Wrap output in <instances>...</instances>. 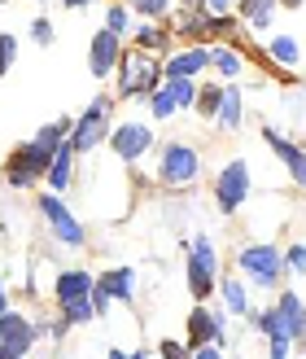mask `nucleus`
Returning a JSON list of instances; mask_svg holds the SVG:
<instances>
[{"instance_id": "c756f323", "label": "nucleus", "mask_w": 306, "mask_h": 359, "mask_svg": "<svg viewBox=\"0 0 306 359\" xmlns=\"http://www.w3.org/2000/svg\"><path fill=\"white\" fill-rule=\"evenodd\" d=\"M13 57H18V40H13V35L5 31V35H0V79L9 75V66H13Z\"/></svg>"}, {"instance_id": "ea45409f", "label": "nucleus", "mask_w": 306, "mask_h": 359, "mask_svg": "<svg viewBox=\"0 0 306 359\" xmlns=\"http://www.w3.org/2000/svg\"><path fill=\"white\" fill-rule=\"evenodd\" d=\"M66 9H88V5H97V0H62Z\"/></svg>"}, {"instance_id": "c85d7f7f", "label": "nucleus", "mask_w": 306, "mask_h": 359, "mask_svg": "<svg viewBox=\"0 0 306 359\" xmlns=\"http://www.w3.org/2000/svg\"><path fill=\"white\" fill-rule=\"evenodd\" d=\"M162 44H167V35L158 27H145V22L136 27V48H162Z\"/></svg>"}, {"instance_id": "2f4dec72", "label": "nucleus", "mask_w": 306, "mask_h": 359, "mask_svg": "<svg viewBox=\"0 0 306 359\" xmlns=\"http://www.w3.org/2000/svg\"><path fill=\"white\" fill-rule=\"evenodd\" d=\"M132 5L145 13V18H162V13L171 9V0H132Z\"/></svg>"}, {"instance_id": "a211bd4d", "label": "nucleus", "mask_w": 306, "mask_h": 359, "mask_svg": "<svg viewBox=\"0 0 306 359\" xmlns=\"http://www.w3.org/2000/svg\"><path fill=\"white\" fill-rule=\"evenodd\" d=\"M219 128H241V93L237 88H223V105H219Z\"/></svg>"}, {"instance_id": "0eeeda50", "label": "nucleus", "mask_w": 306, "mask_h": 359, "mask_svg": "<svg viewBox=\"0 0 306 359\" xmlns=\"http://www.w3.org/2000/svg\"><path fill=\"white\" fill-rule=\"evenodd\" d=\"M162 180L167 184H193L197 180V149L193 145H179V140H171L167 149H162Z\"/></svg>"}, {"instance_id": "cd10ccee", "label": "nucleus", "mask_w": 306, "mask_h": 359, "mask_svg": "<svg viewBox=\"0 0 306 359\" xmlns=\"http://www.w3.org/2000/svg\"><path fill=\"white\" fill-rule=\"evenodd\" d=\"M167 83L175 88L179 110H193V105H197V83H193V79H167Z\"/></svg>"}, {"instance_id": "4468645a", "label": "nucleus", "mask_w": 306, "mask_h": 359, "mask_svg": "<svg viewBox=\"0 0 306 359\" xmlns=\"http://www.w3.org/2000/svg\"><path fill=\"white\" fill-rule=\"evenodd\" d=\"M206 66H210V48H184V53H175V57L167 62L162 75L167 79H193V75H202Z\"/></svg>"}, {"instance_id": "2eb2a0df", "label": "nucleus", "mask_w": 306, "mask_h": 359, "mask_svg": "<svg viewBox=\"0 0 306 359\" xmlns=\"http://www.w3.org/2000/svg\"><path fill=\"white\" fill-rule=\"evenodd\" d=\"M276 311H280V320H284V329H289V337H306V307H302V298H298L293 290L280 294Z\"/></svg>"}, {"instance_id": "20e7f679", "label": "nucleus", "mask_w": 306, "mask_h": 359, "mask_svg": "<svg viewBox=\"0 0 306 359\" xmlns=\"http://www.w3.org/2000/svg\"><path fill=\"white\" fill-rule=\"evenodd\" d=\"M35 337H40V329H35L27 316H18V311L0 316V359H27Z\"/></svg>"}, {"instance_id": "b1692460", "label": "nucleus", "mask_w": 306, "mask_h": 359, "mask_svg": "<svg viewBox=\"0 0 306 359\" xmlns=\"http://www.w3.org/2000/svg\"><path fill=\"white\" fill-rule=\"evenodd\" d=\"M254 329H258V333H267L272 342H276V337H289V329H284V320H280V311H276V307H272V311H258V316H254Z\"/></svg>"}, {"instance_id": "f8f14e48", "label": "nucleus", "mask_w": 306, "mask_h": 359, "mask_svg": "<svg viewBox=\"0 0 306 359\" xmlns=\"http://www.w3.org/2000/svg\"><path fill=\"white\" fill-rule=\"evenodd\" d=\"M132 280H136V272H132V267H118V272H105V276L97 280V290H92V302H97V311H105V307H110V298H123V302H132Z\"/></svg>"}, {"instance_id": "6e6552de", "label": "nucleus", "mask_w": 306, "mask_h": 359, "mask_svg": "<svg viewBox=\"0 0 306 359\" xmlns=\"http://www.w3.org/2000/svg\"><path fill=\"white\" fill-rule=\"evenodd\" d=\"M40 210H44V219H48V228H53V232H57V241H62V245H75V250L83 245V224H79L75 215H70V210H66L53 193H44V197H40Z\"/></svg>"}, {"instance_id": "5701e85b", "label": "nucleus", "mask_w": 306, "mask_h": 359, "mask_svg": "<svg viewBox=\"0 0 306 359\" xmlns=\"http://www.w3.org/2000/svg\"><path fill=\"white\" fill-rule=\"evenodd\" d=\"M219 290H223V302H228V311H237V316H249V298H245V285H241V280H223Z\"/></svg>"}, {"instance_id": "39448f33", "label": "nucleus", "mask_w": 306, "mask_h": 359, "mask_svg": "<svg viewBox=\"0 0 306 359\" xmlns=\"http://www.w3.org/2000/svg\"><path fill=\"white\" fill-rule=\"evenodd\" d=\"M118 70H123V79H118V93L123 97H140V93H158V66L145 57V48H136V53H127V57L118 62Z\"/></svg>"}, {"instance_id": "473e14b6", "label": "nucleus", "mask_w": 306, "mask_h": 359, "mask_svg": "<svg viewBox=\"0 0 306 359\" xmlns=\"http://www.w3.org/2000/svg\"><path fill=\"white\" fill-rule=\"evenodd\" d=\"M31 35H35V44H53V22H48V18H35Z\"/></svg>"}, {"instance_id": "58836bf2", "label": "nucleus", "mask_w": 306, "mask_h": 359, "mask_svg": "<svg viewBox=\"0 0 306 359\" xmlns=\"http://www.w3.org/2000/svg\"><path fill=\"white\" fill-rule=\"evenodd\" d=\"M110 359H145V351H110Z\"/></svg>"}, {"instance_id": "f03ea898", "label": "nucleus", "mask_w": 306, "mask_h": 359, "mask_svg": "<svg viewBox=\"0 0 306 359\" xmlns=\"http://www.w3.org/2000/svg\"><path fill=\"white\" fill-rule=\"evenodd\" d=\"M110 110L114 105L105 101V97H97L88 110L75 118V128H70V145H75V154H88V149H97L105 136H110Z\"/></svg>"}, {"instance_id": "aec40b11", "label": "nucleus", "mask_w": 306, "mask_h": 359, "mask_svg": "<svg viewBox=\"0 0 306 359\" xmlns=\"http://www.w3.org/2000/svg\"><path fill=\"white\" fill-rule=\"evenodd\" d=\"M188 290H193L197 298H210V294H214V272L188 259Z\"/></svg>"}, {"instance_id": "ddd939ff", "label": "nucleus", "mask_w": 306, "mask_h": 359, "mask_svg": "<svg viewBox=\"0 0 306 359\" xmlns=\"http://www.w3.org/2000/svg\"><path fill=\"white\" fill-rule=\"evenodd\" d=\"M263 136H267V145L276 149V158H280V163L289 167V175H293V184H302V189H306V154H302L298 145H289V140H284L280 132H272V128H267Z\"/></svg>"}, {"instance_id": "c9c22d12", "label": "nucleus", "mask_w": 306, "mask_h": 359, "mask_svg": "<svg viewBox=\"0 0 306 359\" xmlns=\"http://www.w3.org/2000/svg\"><path fill=\"white\" fill-rule=\"evenodd\" d=\"M289 342H293V337H276V342H272V355H267V359H289Z\"/></svg>"}, {"instance_id": "412c9836", "label": "nucleus", "mask_w": 306, "mask_h": 359, "mask_svg": "<svg viewBox=\"0 0 306 359\" xmlns=\"http://www.w3.org/2000/svg\"><path fill=\"white\" fill-rule=\"evenodd\" d=\"M101 311H97V302H92V294L88 298H75V302H66V325H88V320H97Z\"/></svg>"}, {"instance_id": "e433bc0d", "label": "nucleus", "mask_w": 306, "mask_h": 359, "mask_svg": "<svg viewBox=\"0 0 306 359\" xmlns=\"http://www.w3.org/2000/svg\"><path fill=\"white\" fill-rule=\"evenodd\" d=\"M202 5H206V9H210L214 18H223V13L232 9V0H202Z\"/></svg>"}, {"instance_id": "79ce46f5", "label": "nucleus", "mask_w": 306, "mask_h": 359, "mask_svg": "<svg viewBox=\"0 0 306 359\" xmlns=\"http://www.w3.org/2000/svg\"><path fill=\"white\" fill-rule=\"evenodd\" d=\"M280 5H284V9H302V0H280Z\"/></svg>"}, {"instance_id": "72a5a7b5", "label": "nucleus", "mask_w": 306, "mask_h": 359, "mask_svg": "<svg viewBox=\"0 0 306 359\" xmlns=\"http://www.w3.org/2000/svg\"><path fill=\"white\" fill-rule=\"evenodd\" d=\"M284 263H289L293 272H306V245H289V255H284Z\"/></svg>"}, {"instance_id": "f257e3e1", "label": "nucleus", "mask_w": 306, "mask_h": 359, "mask_svg": "<svg viewBox=\"0 0 306 359\" xmlns=\"http://www.w3.org/2000/svg\"><path fill=\"white\" fill-rule=\"evenodd\" d=\"M237 263H241V272H249V280L258 290H276L280 276H284V255L276 245H245L237 255Z\"/></svg>"}, {"instance_id": "37998d69", "label": "nucleus", "mask_w": 306, "mask_h": 359, "mask_svg": "<svg viewBox=\"0 0 306 359\" xmlns=\"http://www.w3.org/2000/svg\"><path fill=\"white\" fill-rule=\"evenodd\" d=\"M245 5H254V0H241V9H245Z\"/></svg>"}, {"instance_id": "f3484780", "label": "nucleus", "mask_w": 306, "mask_h": 359, "mask_svg": "<svg viewBox=\"0 0 306 359\" xmlns=\"http://www.w3.org/2000/svg\"><path fill=\"white\" fill-rule=\"evenodd\" d=\"M70 167H75V145L66 140V145L53 154V167H48V184L57 189V193H62V189H70Z\"/></svg>"}, {"instance_id": "a19ab883", "label": "nucleus", "mask_w": 306, "mask_h": 359, "mask_svg": "<svg viewBox=\"0 0 306 359\" xmlns=\"http://www.w3.org/2000/svg\"><path fill=\"white\" fill-rule=\"evenodd\" d=\"M5 311H9V290L0 285V316H5Z\"/></svg>"}, {"instance_id": "bb28decb", "label": "nucleus", "mask_w": 306, "mask_h": 359, "mask_svg": "<svg viewBox=\"0 0 306 359\" xmlns=\"http://www.w3.org/2000/svg\"><path fill=\"white\" fill-rule=\"evenodd\" d=\"M241 13L249 18V27H267V22H272V13H276V0H254V5H245Z\"/></svg>"}, {"instance_id": "9b49d317", "label": "nucleus", "mask_w": 306, "mask_h": 359, "mask_svg": "<svg viewBox=\"0 0 306 359\" xmlns=\"http://www.w3.org/2000/svg\"><path fill=\"white\" fill-rule=\"evenodd\" d=\"M188 346H223V316L219 311H206V307H197L188 316Z\"/></svg>"}, {"instance_id": "7ed1b4c3", "label": "nucleus", "mask_w": 306, "mask_h": 359, "mask_svg": "<svg viewBox=\"0 0 306 359\" xmlns=\"http://www.w3.org/2000/svg\"><path fill=\"white\" fill-rule=\"evenodd\" d=\"M48 167H53V154H44L40 145H18L13 154H9V163H5V180L13 189H31L35 180H44L48 175Z\"/></svg>"}, {"instance_id": "4c0bfd02", "label": "nucleus", "mask_w": 306, "mask_h": 359, "mask_svg": "<svg viewBox=\"0 0 306 359\" xmlns=\"http://www.w3.org/2000/svg\"><path fill=\"white\" fill-rule=\"evenodd\" d=\"M193 359H223V355H219V346H197Z\"/></svg>"}, {"instance_id": "4be33fe9", "label": "nucleus", "mask_w": 306, "mask_h": 359, "mask_svg": "<svg viewBox=\"0 0 306 359\" xmlns=\"http://www.w3.org/2000/svg\"><path fill=\"white\" fill-rule=\"evenodd\" d=\"M149 97H153V118H171V114L179 110V97H175L171 83H162L158 93H149Z\"/></svg>"}, {"instance_id": "9d476101", "label": "nucleus", "mask_w": 306, "mask_h": 359, "mask_svg": "<svg viewBox=\"0 0 306 359\" xmlns=\"http://www.w3.org/2000/svg\"><path fill=\"white\" fill-rule=\"evenodd\" d=\"M110 145H114V154L123 158V163H136V158H145V154H149L153 132L145 128V123H123V128H114Z\"/></svg>"}, {"instance_id": "423d86ee", "label": "nucleus", "mask_w": 306, "mask_h": 359, "mask_svg": "<svg viewBox=\"0 0 306 359\" xmlns=\"http://www.w3.org/2000/svg\"><path fill=\"white\" fill-rule=\"evenodd\" d=\"M245 197H249V167L237 158V163H228V167L219 171V180H214V202H219L223 215H232V210L245 202Z\"/></svg>"}, {"instance_id": "6ab92c4d", "label": "nucleus", "mask_w": 306, "mask_h": 359, "mask_svg": "<svg viewBox=\"0 0 306 359\" xmlns=\"http://www.w3.org/2000/svg\"><path fill=\"white\" fill-rule=\"evenodd\" d=\"M219 105H223V88H214V83L197 88V105H193L197 114H206V118H219Z\"/></svg>"}, {"instance_id": "a878e982", "label": "nucleus", "mask_w": 306, "mask_h": 359, "mask_svg": "<svg viewBox=\"0 0 306 359\" xmlns=\"http://www.w3.org/2000/svg\"><path fill=\"white\" fill-rule=\"evenodd\" d=\"M272 57L280 66H298V44H293V35H276L272 40Z\"/></svg>"}, {"instance_id": "1a4fd4ad", "label": "nucleus", "mask_w": 306, "mask_h": 359, "mask_svg": "<svg viewBox=\"0 0 306 359\" xmlns=\"http://www.w3.org/2000/svg\"><path fill=\"white\" fill-rule=\"evenodd\" d=\"M123 62V44H118V35L114 31H97L92 35V53H88V66H92V79H110L114 70Z\"/></svg>"}, {"instance_id": "f704fd0d", "label": "nucleus", "mask_w": 306, "mask_h": 359, "mask_svg": "<svg viewBox=\"0 0 306 359\" xmlns=\"http://www.w3.org/2000/svg\"><path fill=\"white\" fill-rule=\"evenodd\" d=\"M162 359H193V346H179V342H162Z\"/></svg>"}, {"instance_id": "393cba45", "label": "nucleus", "mask_w": 306, "mask_h": 359, "mask_svg": "<svg viewBox=\"0 0 306 359\" xmlns=\"http://www.w3.org/2000/svg\"><path fill=\"white\" fill-rule=\"evenodd\" d=\"M210 66L219 70L223 79H232V75H241V57L232 48H210Z\"/></svg>"}, {"instance_id": "7c9ffc66", "label": "nucleus", "mask_w": 306, "mask_h": 359, "mask_svg": "<svg viewBox=\"0 0 306 359\" xmlns=\"http://www.w3.org/2000/svg\"><path fill=\"white\" fill-rule=\"evenodd\" d=\"M105 31H114V35L127 31V9L123 5H110V13H105Z\"/></svg>"}, {"instance_id": "dca6fc26", "label": "nucleus", "mask_w": 306, "mask_h": 359, "mask_svg": "<svg viewBox=\"0 0 306 359\" xmlns=\"http://www.w3.org/2000/svg\"><path fill=\"white\" fill-rule=\"evenodd\" d=\"M97 290V280L88 276V272H62L57 276V302L66 307V302H75V298H88Z\"/></svg>"}]
</instances>
